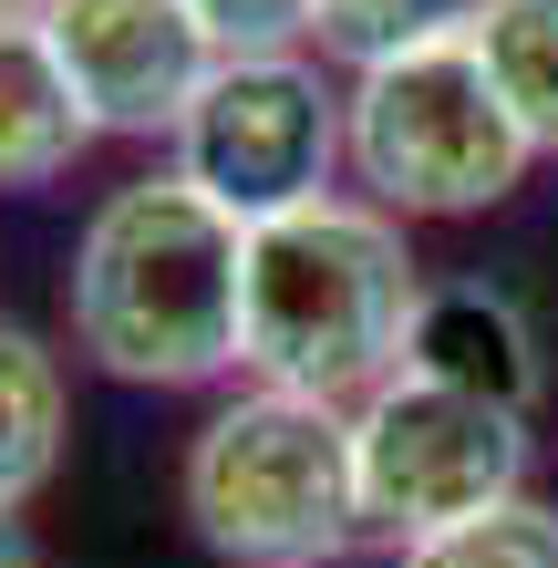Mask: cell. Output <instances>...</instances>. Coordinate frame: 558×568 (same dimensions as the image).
Wrapping results in <instances>:
<instances>
[{
  "label": "cell",
  "instance_id": "obj_1",
  "mask_svg": "<svg viewBox=\"0 0 558 568\" xmlns=\"http://www.w3.org/2000/svg\"><path fill=\"white\" fill-rule=\"evenodd\" d=\"M62 321H73V352L114 383L186 393V383L239 373L248 227L207 186H186L176 165L166 176H124L73 239Z\"/></svg>",
  "mask_w": 558,
  "mask_h": 568
},
{
  "label": "cell",
  "instance_id": "obj_2",
  "mask_svg": "<svg viewBox=\"0 0 558 568\" xmlns=\"http://www.w3.org/2000/svg\"><path fill=\"white\" fill-rule=\"evenodd\" d=\"M424 311V270L404 217L373 196H321L270 227H248V321H239V373L311 404H373L404 373Z\"/></svg>",
  "mask_w": 558,
  "mask_h": 568
},
{
  "label": "cell",
  "instance_id": "obj_3",
  "mask_svg": "<svg viewBox=\"0 0 558 568\" xmlns=\"http://www.w3.org/2000/svg\"><path fill=\"white\" fill-rule=\"evenodd\" d=\"M176 496L196 548H217L227 568H332L373 538L352 404H311L270 383H248L239 404L196 424Z\"/></svg>",
  "mask_w": 558,
  "mask_h": 568
},
{
  "label": "cell",
  "instance_id": "obj_4",
  "mask_svg": "<svg viewBox=\"0 0 558 568\" xmlns=\"http://www.w3.org/2000/svg\"><path fill=\"white\" fill-rule=\"evenodd\" d=\"M528 165H538V145L507 114L476 42H435V52L352 73V176H363L373 207L476 217V207H507Z\"/></svg>",
  "mask_w": 558,
  "mask_h": 568
},
{
  "label": "cell",
  "instance_id": "obj_5",
  "mask_svg": "<svg viewBox=\"0 0 558 568\" xmlns=\"http://www.w3.org/2000/svg\"><path fill=\"white\" fill-rule=\"evenodd\" d=\"M352 445H363V517L393 558L528 496V414L424 373H393L373 404H352Z\"/></svg>",
  "mask_w": 558,
  "mask_h": 568
},
{
  "label": "cell",
  "instance_id": "obj_6",
  "mask_svg": "<svg viewBox=\"0 0 558 568\" xmlns=\"http://www.w3.org/2000/svg\"><path fill=\"white\" fill-rule=\"evenodd\" d=\"M342 165H352V93H332L311 52H227L176 135V176L207 186L239 227L321 207Z\"/></svg>",
  "mask_w": 558,
  "mask_h": 568
},
{
  "label": "cell",
  "instance_id": "obj_7",
  "mask_svg": "<svg viewBox=\"0 0 558 568\" xmlns=\"http://www.w3.org/2000/svg\"><path fill=\"white\" fill-rule=\"evenodd\" d=\"M42 42L73 83L93 135H186L196 93L217 83V31L186 0H52Z\"/></svg>",
  "mask_w": 558,
  "mask_h": 568
},
{
  "label": "cell",
  "instance_id": "obj_8",
  "mask_svg": "<svg viewBox=\"0 0 558 568\" xmlns=\"http://www.w3.org/2000/svg\"><path fill=\"white\" fill-rule=\"evenodd\" d=\"M404 373L455 383V393H486V404L528 414V404H538V383H548V362H538V331H528V311H517L507 290H486V280H445V290H424V311H414Z\"/></svg>",
  "mask_w": 558,
  "mask_h": 568
},
{
  "label": "cell",
  "instance_id": "obj_9",
  "mask_svg": "<svg viewBox=\"0 0 558 568\" xmlns=\"http://www.w3.org/2000/svg\"><path fill=\"white\" fill-rule=\"evenodd\" d=\"M83 145H93V124L73 104V83H62L42 21H0V196L52 186Z\"/></svg>",
  "mask_w": 558,
  "mask_h": 568
},
{
  "label": "cell",
  "instance_id": "obj_10",
  "mask_svg": "<svg viewBox=\"0 0 558 568\" xmlns=\"http://www.w3.org/2000/svg\"><path fill=\"white\" fill-rule=\"evenodd\" d=\"M62 465V362L0 321V507H31Z\"/></svg>",
  "mask_w": 558,
  "mask_h": 568
},
{
  "label": "cell",
  "instance_id": "obj_11",
  "mask_svg": "<svg viewBox=\"0 0 558 568\" xmlns=\"http://www.w3.org/2000/svg\"><path fill=\"white\" fill-rule=\"evenodd\" d=\"M466 42H476L486 73H497L507 114L528 124V145L558 155V0H476Z\"/></svg>",
  "mask_w": 558,
  "mask_h": 568
},
{
  "label": "cell",
  "instance_id": "obj_12",
  "mask_svg": "<svg viewBox=\"0 0 558 568\" xmlns=\"http://www.w3.org/2000/svg\"><path fill=\"white\" fill-rule=\"evenodd\" d=\"M466 21H476V0H311V42L332 62H352V73L466 42Z\"/></svg>",
  "mask_w": 558,
  "mask_h": 568
},
{
  "label": "cell",
  "instance_id": "obj_13",
  "mask_svg": "<svg viewBox=\"0 0 558 568\" xmlns=\"http://www.w3.org/2000/svg\"><path fill=\"white\" fill-rule=\"evenodd\" d=\"M404 568H558V507H538V496H507L497 517L445 527V538L404 548Z\"/></svg>",
  "mask_w": 558,
  "mask_h": 568
},
{
  "label": "cell",
  "instance_id": "obj_14",
  "mask_svg": "<svg viewBox=\"0 0 558 568\" xmlns=\"http://www.w3.org/2000/svg\"><path fill=\"white\" fill-rule=\"evenodd\" d=\"M217 31V52H301L311 42V0H186Z\"/></svg>",
  "mask_w": 558,
  "mask_h": 568
},
{
  "label": "cell",
  "instance_id": "obj_15",
  "mask_svg": "<svg viewBox=\"0 0 558 568\" xmlns=\"http://www.w3.org/2000/svg\"><path fill=\"white\" fill-rule=\"evenodd\" d=\"M0 568H42V538H31L11 507H0Z\"/></svg>",
  "mask_w": 558,
  "mask_h": 568
},
{
  "label": "cell",
  "instance_id": "obj_16",
  "mask_svg": "<svg viewBox=\"0 0 558 568\" xmlns=\"http://www.w3.org/2000/svg\"><path fill=\"white\" fill-rule=\"evenodd\" d=\"M52 11V0H0V21H42Z\"/></svg>",
  "mask_w": 558,
  "mask_h": 568
}]
</instances>
